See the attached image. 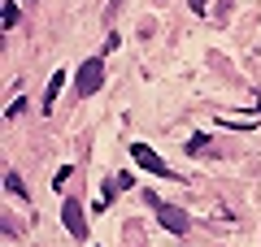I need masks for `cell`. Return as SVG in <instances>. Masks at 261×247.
<instances>
[{"label":"cell","instance_id":"6da1fadb","mask_svg":"<svg viewBox=\"0 0 261 247\" xmlns=\"http://www.w3.org/2000/svg\"><path fill=\"white\" fill-rule=\"evenodd\" d=\"M144 200H148V208H157V221L170 230V234H187V230H192V217H187L183 208H174V204H161L152 191H144Z\"/></svg>","mask_w":261,"mask_h":247},{"label":"cell","instance_id":"7a4b0ae2","mask_svg":"<svg viewBox=\"0 0 261 247\" xmlns=\"http://www.w3.org/2000/svg\"><path fill=\"white\" fill-rule=\"evenodd\" d=\"M100 82H105V61H100V56H87V61L79 65L74 91H79V96L87 100V96H96V87H100Z\"/></svg>","mask_w":261,"mask_h":247},{"label":"cell","instance_id":"3957f363","mask_svg":"<svg viewBox=\"0 0 261 247\" xmlns=\"http://www.w3.org/2000/svg\"><path fill=\"white\" fill-rule=\"evenodd\" d=\"M130 156H135V165H140V169H148V174H157V178H174V174H170V165L161 161V156L152 152L148 143H130Z\"/></svg>","mask_w":261,"mask_h":247},{"label":"cell","instance_id":"277c9868","mask_svg":"<svg viewBox=\"0 0 261 247\" xmlns=\"http://www.w3.org/2000/svg\"><path fill=\"white\" fill-rule=\"evenodd\" d=\"M61 221L70 230V238H79V243L87 238V217H83V204L79 200H61Z\"/></svg>","mask_w":261,"mask_h":247},{"label":"cell","instance_id":"5b68a950","mask_svg":"<svg viewBox=\"0 0 261 247\" xmlns=\"http://www.w3.org/2000/svg\"><path fill=\"white\" fill-rule=\"evenodd\" d=\"M61 82H65V74L57 70L53 78H48V87H44V113H53V104H57V96H61Z\"/></svg>","mask_w":261,"mask_h":247},{"label":"cell","instance_id":"8992f818","mask_svg":"<svg viewBox=\"0 0 261 247\" xmlns=\"http://www.w3.org/2000/svg\"><path fill=\"white\" fill-rule=\"evenodd\" d=\"M5 187H9V195H18V200H31V191H27V182H22L18 169H5Z\"/></svg>","mask_w":261,"mask_h":247},{"label":"cell","instance_id":"52a82bcc","mask_svg":"<svg viewBox=\"0 0 261 247\" xmlns=\"http://www.w3.org/2000/svg\"><path fill=\"white\" fill-rule=\"evenodd\" d=\"M0 18H5V30H13V26H18V18H22V9L13 5V0H5V13H0Z\"/></svg>","mask_w":261,"mask_h":247},{"label":"cell","instance_id":"ba28073f","mask_svg":"<svg viewBox=\"0 0 261 247\" xmlns=\"http://www.w3.org/2000/svg\"><path fill=\"white\" fill-rule=\"evenodd\" d=\"M205 147H209V139H205V135H196L192 143H187V152H192V156H200V152H205Z\"/></svg>","mask_w":261,"mask_h":247},{"label":"cell","instance_id":"9c48e42d","mask_svg":"<svg viewBox=\"0 0 261 247\" xmlns=\"http://www.w3.org/2000/svg\"><path fill=\"white\" fill-rule=\"evenodd\" d=\"M205 5H209V0H192V9H196V13H205Z\"/></svg>","mask_w":261,"mask_h":247},{"label":"cell","instance_id":"30bf717a","mask_svg":"<svg viewBox=\"0 0 261 247\" xmlns=\"http://www.w3.org/2000/svg\"><path fill=\"white\" fill-rule=\"evenodd\" d=\"M27 5H35V0H27Z\"/></svg>","mask_w":261,"mask_h":247}]
</instances>
